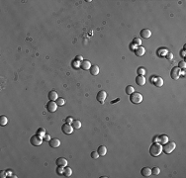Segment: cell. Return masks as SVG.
I'll return each instance as SVG.
<instances>
[{
  "mask_svg": "<svg viewBox=\"0 0 186 178\" xmlns=\"http://www.w3.org/2000/svg\"><path fill=\"white\" fill-rule=\"evenodd\" d=\"M162 153V146L160 143H154L150 148V153L152 156L157 157Z\"/></svg>",
  "mask_w": 186,
  "mask_h": 178,
  "instance_id": "1",
  "label": "cell"
},
{
  "mask_svg": "<svg viewBox=\"0 0 186 178\" xmlns=\"http://www.w3.org/2000/svg\"><path fill=\"white\" fill-rule=\"evenodd\" d=\"M175 147H176L175 143H173V142H170V143L167 142V143H165V144L163 145V147H162V151H163L165 153L169 154V153H171L173 151H174Z\"/></svg>",
  "mask_w": 186,
  "mask_h": 178,
  "instance_id": "2",
  "label": "cell"
},
{
  "mask_svg": "<svg viewBox=\"0 0 186 178\" xmlns=\"http://www.w3.org/2000/svg\"><path fill=\"white\" fill-rule=\"evenodd\" d=\"M130 101L132 102L133 104H140L141 102L143 101V95L139 92H134L130 95Z\"/></svg>",
  "mask_w": 186,
  "mask_h": 178,
  "instance_id": "3",
  "label": "cell"
},
{
  "mask_svg": "<svg viewBox=\"0 0 186 178\" xmlns=\"http://www.w3.org/2000/svg\"><path fill=\"white\" fill-rule=\"evenodd\" d=\"M30 143H31V145H33L34 147H39V146H41L42 143H43V138H42L41 136H39V135H35V136H33V137L30 139Z\"/></svg>",
  "mask_w": 186,
  "mask_h": 178,
  "instance_id": "4",
  "label": "cell"
},
{
  "mask_svg": "<svg viewBox=\"0 0 186 178\" xmlns=\"http://www.w3.org/2000/svg\"><path fill=\"white\" fill-rule=\"evenodd\" d=\"M180 74H181V69H180L178 66H176V67H173V68H172L171 73H170V76H171L172 79L177 80V79L180 77Z\"/></svg>",
  "mask_w": 186,
  "mask_h": 178,
  "instance_id": "5",
  "label": "cell"
},
{
  "mask_svg": "<svg viewBox=\"0 0 186 178\" xmlns=\"http://www.w3.org/2000/svg\"><path fill=\"white\" fill-rule=\"evenodd\" d=\"M61 130H62V132L65 134V135H70V134H72V132H73V127H72V125L71 124H68V123H65V124H63L62 125V127H61Z\"/></svg>",
  "mask_w": 186,
  "mask_h": 178,
  "instance_id": "6",
  "label": "cell"
},
{
  "mask_svg": "<svg viewBox=\"0 0 186 178\" xmlns=\"http://www.w3.org/2000/svg\"><path fill=\"white\" fill-rule=\"evenodd\" d=\"M46 107H47V110H48L50 113H53V112H55L56 109H57V104H56V102H54V101H49L46 104Z\"/></svg>",
  "mask_w": 186,
  "mask_h": 178,
  "instance_id": "7",
  "label": "cell"
},
{
  "mask_svg": "<svg viewBox=\"0 0 186 178\" xmlns=\"http://www.w3.org/2000/svg\"><path fill=\"white\" fill-rule=\"evenodd\" d=\"M106 97H107V93L104 90H100V91L97 93V96H96L98 102H100V103H104Z\"/></svg>",
  "mask_w": 186,
  "mask_h": 178,
  "instance_id": "8",
  "label": "cell"
},
{
  "mask_svg": "<svg viewBox=\"0 0 186 178\" xmlns=\"http://www.w3.org/2000/svg\"><path fill=\"white\" fill-rule=\"evenodd\" d=\"M91 62L89 60H86V59H83L81 62H80V67L83 69V70H87V69H90L91 67Z\"/></svg>",
  "mask_w": 186,
  "mask_h": 178,
  "instance_id": "9",
  "label": "cell"
},
{
  "mask_svg": "<svg viewBox=\"0 0 186 178\" xmlns=\"http://www.w3.org/2000/svg\"><path fill=\"white\" fill-rule=\"evenodd\" d=\"M145 52H146V49H145L144 47H142V46L137 47L136 50H135V54H136L137 56H139V57L143 56V55L145 54Z\"/></svg>",
  "mask_w": 186,
  "mask_h": 178,
  "instance_id": "10",
  "label": "cell"
},
{
  "mask_svg": "<svg viewBox=\"0 0 186 178\" xmlns=\"http://www.w3.org/2000/svg\"><path fill=\"white\" fill-rule=\"evenodd\" d=\"M140 34H141V37H143L144 39H149L152 36V32L149 29H143Z\"/></svg>",
  "mask_w": 186,
  "mask_h": 178,
  "instance_id": "11",
  "label": "cell"
},
{
  "mask_svg": "<svg viewBox=\"0 0 186 178\" xmlns=\"http://www.w3.org/2000/svg\"><path fill=\"white\" fill-rule=\"evenodd\" d=\"M136 83L139 85V86H143L146 84V77L144 75H138L136 77Z\"/></svg>",
  "mask_w": 186,
  "mask_h": 178,
  "instance_id": "12",
  "label": "cell"
},
{
  "mask_svg": "<svg viewBox=\"0 0 186 178\" xmlns=\"http://www.w3.org/2000/svg\"><path fill=\"white\" fill-rule=\"evenodd\" d=\"M141 174L144 176V177H149L152 175V169L150 167H144L142 170H141Z\"/></svg>",
  "mask_w": 186,
  "mask_h": 178,
  "instance_id": "13",
  "label": "cell"
},
{
  "mask_svg": "<svg viewBox=\"0 0 186 178\" xmlns=\"http://www.w3.org/2000/svg\"><path fill=\"white\" fill-rule=\"evenodd\" d=\"M49 143H50V147H51V148H53V149L58 148V147L60 146V141H59L58 139H52Z\"/></svg>",
  "mask_w": 186,
  "mask_h": 178,
  "instance_id": "14",
  "label": "cell"
},
{
  "mask_svg": "<svg viewBox=\"0 0 186 178\" xmlns=\"http://www.w3.org/2000/svg\"><path fill=\"white\" fill-rule=\"evenodd\" d=\"M56 164L57 166H62V167H65L67 165V160L63 157H59L56 159Z\"/></svg>",
  "mask_w": 186,
  "mask_h": 178,
  "instance_id": "15",
  "label": "cell"
},
{
  "mask_svg": "<svg viewBox=\"0 0 186 178\" xmlns=\"http://www.w3.org/2000/svg\"><path fill=\"white\" fill-rule=\"evenodd\" d=\"M57 98H58V96H57L56 91L52 90V91L49 92V99H50V101H56Z\"/></svg>",
  "mask_w": 186,
  "mask_h": 178,
  "instance_id": "16",
  "label": "cell"
},
{
  "mask_svg": "<svg viewBox=\"0 0 186 178\" xmlns=\"http://www.w3.org/2000/svg\"><path fill=\"white\" fill-rule=\"evenodd\" d=\"M90 73L92 75H97L99 73V66L98 65H91V67H90Z\"/></svg>",
  "mask_w": 186,
  "mask_h": 178,
  "instance_id": "17",
  "label": "cell"
},
{
  "mask_svg": "<svg viewBox=\"0 0 186 178\" xmlns=\"http://www.w3.org/2000/svg\"><path fill=\"white\" fill-rule=\"evenodd\" d=\"M71 174H72L71 168H70L69 166H65V167L63 168V175H64L65 177H69V176H71Z\"/></svg>",
  "mask_w": 186,
  "mask_h": 178,
  "instance_id": "18",
  "label": "cell"
},
{
  "mask_svg": "<svg viewBox=\"0 0 186 178\" xmlns=\"http://www.w3.org/2000/svg\"><path fill=\"white\" fill-rule=\"evenodd\" d=\"M98 153H99V155H101V156H104L105 154L107 153V149L106 147H104V146H100L99 148H98Z\"/></svg>",
  "mask_w": 186,
  "mask_h": 178,
  "instance_id": "19",
  "label": "cell"
},
{
  "mask_svg": "<svg viewBox=\"0 0 186 178\" xmlns=\"http://www.w3.org/2000/svg\"><path fill=\"white\" fill-rule=\"evenodd\" d=\"M154 83H155V85H156L157 87H161V86L163 85V79H162L161 77H157L156 80L154 81Z\"/></svg>",
  "mask_w": 186,
  "mask_h": 178,
  "instance_id": "20",
  "label": "cell"
},
{
  "mask_svg": "<svg viewBox=\"0 0 186 178\" xmlns=\"http://www.w3.org/2000/svg\"><path fill=\"white\" fill-rule=\"evenodd\" d=\"M71 125H72V127H73L74 130H78V129L81 128V122L78 121V120H73V122L71 123Z\"/></svg>",
  "mask_w": 186,
  "mask_h": 178,
  "instance_id": "21",
  "label": "cell"
},
{
  "mask_svg": "<svg viewBox=\"0 0 186 178\" xmlns=\"http://www.w3.org/2000/svg\"><path fill=\"white\" fill-rule=\"evenodd\" d=\"M168 142V137L165 136V135H162L160 137V145H164L165 143Z\"/></svg>",
  "mask_w": 186,
  "mask_h": 178,
  "instance_id": "22",
  "label": "cell"
},
{
  "mask_svg": "<svg viewBox=\"0 0 186 178\" xmlns=\"http://www.w3.org/2000/svg\"><path fill=\"white\" fill-rule=\"evenodd\" d=\"M8 123V118L6 116H0V125L5 126Z\"/></svg>",
  "mask_w": 186,
  "mask_h": 178,
  "instance_id": "23",
  "label": "cell"
},
{
  "mask_svg": "<svg viewBox=\"0 0 186 178\" xmlns=\"http://www.w3.org/2000/svg\"><path fill=\"white\" fill-rule=\"evenodd\" d=\"M37 135H39V136H41L42 138H44V137L46 136V129H44V128H40V129H38V131H37Z\"/></svg>",
  "mask_w": 186,
  "mask_h": 178,
  "instance_id": "24",
  "label": "cell"
},
{
  "mask_svg": "<svg viewBox=\"0 0 186 178\" xmlns=\"http://www.w3.org/2000/svg\"><path fill=\"white\" fill-rule=\"evenodd\" d=\"M134 92H135V88H134L133 86L129 85V86L126 87V93H127L128 95H131V94L134 93Z\"/></svg>",
  "mask_w": 186,
  "mask_h": 178,
  "instance_id": "25",
  "label": "cell"
},
{
  "mask_svg": "<svg viewBox=\"0 0 186 178\" xmlns=\"http://www.w3.org/2000/svg\"><path fill=\"white\" fill-rule=\"evenodd\" d=\"M160 173V169L159 167H154L152 169V174L153 175H159Z\"/></svg>",
  "mask_w": 186,
  "mask_h": 178,
  "instance_id": "26",
  "label": "cell"
},
{
  "mask_svg": "<svg viewBox=\"0 0 186 178\" xmlns=\"http://www.w3.org/2000/svg\"><path fill=\"white\" fill-rule=\"evenodd\" d=\"M133 44L134 45H137V46L139 47V46L142 45V41H141V39H139V38H135L133 40Z\"/></svg>",
  "mask_w": 186,
  "mask_h": 178,
  "instance_id": "27",
  "label": "cell"
},
{
  "mask_svg": "<svg viewBox=\"0 0 186 178\" xmlns=\"http://www.w3.org/2000/svg\"><path fill=\"white\" fill-rule=\"evenodd\" d=\"M64 103H65V101H64V99H62V98H57V99H56V104H57V106H63Z\"/></svg>",
  "mask_w": 186,
  "mask_h": 178,
  "instance_id": "28",
  "label": "cell"
},
{
  "mask_svg": "<svg viewBox=\"0 0 186 178\" xmlns=\"http://www.w3.org/2000/svg\"><path fill=\"white\" fill-rule=\"evenodd\" d=\"M56 173H57L58 175L63 174V167H62V166H57V168H56Z\"/></svg>",
  "mask_w": 186,
  "mask_h": 178,
  "instance_id": "29",
  "label": "cell"
},
{
  "mask_svg": "<svg viewBox=\"0 0 186 178\" xmlns=\"http://www.w3.org/2000/svg\"><path fill=\"white\" fill-rule=\"evenodd\" d=\"M178 67L180 68V69H185L186 68V63L184 60H182V61H180L179 62V64H178Z\"/></svg>",
  "mask_w": 186,
  "mask_h": 178,
  "instance_id": "30",
  "label": "cell"
},
{
  "mask_svg": "<svg viewBox=\"0 0 186 178\" xmlns=\"http://www.w3.org/2000/svg\"><path fill=\"white\" fill-rule=\"evenodd\" d=\"M138 73H139V75H145L146 69H145L144 67H140V68L138 69Z\"/></svg>",
  "mask_w": 186,
  "mask_h": 178,
  "instance_id": "31",
  "label": "cell"
},
{
  "mask_svg": "<svg viewBox=\"0 0 186 178\" xmlns=\"http://www.w3.org/2000/svg\"><path fill=\"white\" fill-rule=\"evenodd\" d=\"M99 156H100V155H99L98 152H93V153H91V157H92L93 159H97Z\"/></svg>",
  "mask_w": 186,
  "mask_h": 178,
  "instance_id": "32",
  "label": "cell"
},
{
  "mask_svg": "<svg viewBox=\"0 0 186 178\" xmlns=\"http://www.w3.org/2000/svg\"><path fill=\"white\" fill-rule=\"evenodd\" d=\"M44 140L46 141V142H50L52 139H51V136L50 135H48V134H46V136L44 137Z\"/></svg>",
  "mask_w": 186,
  "mask_h": 178,
  "instance_id": "33",
  "label": "cell"
},
{
  "mask_svg": "<svg viewBox=\"0 0 186 178\" xmlns=\"http://www.w3.org/2000/svg\"><path fill=\"white\" fill-rule=\"evenodd\" d=\"M166 58L169 59V60L172 59V58H173V54H172L171 52H167V54H166Z\"/></svg>",
  "mask_w": 186,
  "mask_h": 178,
  "instance_id": "34",
  "label": "cell"
},
{
  "mask_svg": "<svg viewBox=\"0 0 186 178\" xmlns=\"http://www.w3.org/2000/svg\"><path fill=\"white\" fill-rule=\"evenodd\" d=\"M65 121H66V123H68V124H71V123L73 122V119H72L71 117H67Z\"/></svg>",
  "mask_w": 186,
  "mask_h": 178,
  "instance_id": "35",
  "label": "cell"
},
{
  "mask_svg": "<svg viewBox=\"0 0 186 178\" xmlns=\"http://www.w3.org/2000/svg\"><path fill=\"white\" fill-rule=\"evenodd\" d=\"M76 60H81V61H82V60H83V58H82V56H81V55H77V56H76Z\"/></svg>",
  "mask_w": 186,
  "mask_h": 178,
  "instance_id": "36",
  "label": "cell"
},
{
  "mask_svg": "<svg viewBox=\"0 0 186 178\" xmlns=\"http://www.w3.org/2000/svg\"><path fill=\"white\" fill-rule=\"evenodd\" d=\"M4 175H5V172L2 171V172H1V177H6V176H4Z\"/></svg>",
  "mask_w": 186,
  "mask_h": 178,
  "instance_id": "37",
  "label": "cell"
},
{
  "mask_svg": "<svg viewBox=\"0 0 186 178\" xmlns=\"http://www.w3.org/2000/svg\"><path fill=\"white\" fill-rule=\"evenodd\" d=\"M182 56H185V51H183V52H182Z\"/></svg>",
  "mask_w": 186,
  "mask_h": 178,
  "instance_id": "38",
  "label": "cell"
}]
</instances>
